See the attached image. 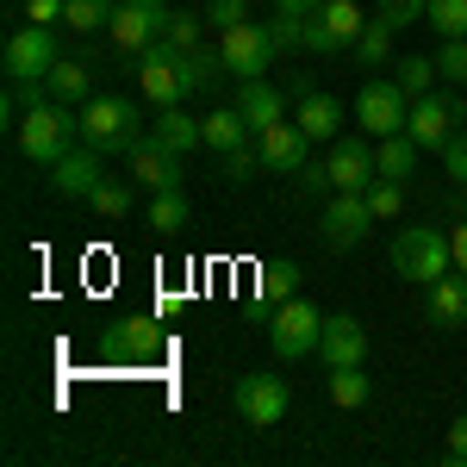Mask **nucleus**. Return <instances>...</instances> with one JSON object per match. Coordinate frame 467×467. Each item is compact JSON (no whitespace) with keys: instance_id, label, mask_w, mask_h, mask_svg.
Segmentation results:
<instances>
[{"instance_id":"1","label":"nucleus","mask_w":467,"mask_h":467,"mask_svg":"<svg viewBox=\"0 0 467 467\" xmlns=\"http://www.w3.org/2000/svg\"><path fill=\"white\" fill-rule=\"evenodd\" d=\"M13 138H19V150L32 156L37 169H57V162L81 144V119H75L63 100H50V94H44V100H37L19 125H13Z\"/></svg>"},{"instance_id":"2","label":"nucleus","mask_w":467,"mask_h":467,"mask_svg":"<svg viewBox=\"0 0 467 467\" xmlns=\"http://www.w3.org/2000/svg\"><path fill=\"white\" fill-rule=\"evenodd\" d=\"M81 119V144H94L100 156H131L138 150V100H125V94H94L88 107H75Z\"/></svg>"},{"instance_id":"3","label":"nucleus","mask_w":467,"mask_h":467,"mask_svg":"<svg viewBox=\"0 0 467 467\" xmlns=\"http://www.w3.org/2000/svg\"><path fill=\"white\" fill-rule=\"evenodd\" d=\"M455 268V250H449V231H436V224H405L393 237V275L399 281H418V287H431Z\"/></svg>"},{"instance_id":"4","label":"nucleus","mask_w":467,"mask_h":467,"mask_svg":"<svg viewBox=\"0 0 467 467\" xmlns=\"http://www.w3.org/2000/svg\"><path fill=\"white\" fill-rule=\"evenodd\" d=\"M218 57H224V69L237 75V81H255V75L275 69L281 37H275V26H262V19H244V26L218 32Z\"/></svg>"},{"instance_id":"5","label":"nucleus","mask_w":467,"mask_h":467,"mask_svg":"<svg viewBox=\"0 0 467 467\" xmlns=\"http://www.w3.org/2000/svg\"><path fill=\"white\" fill-rule=\"evenodd\" d=\"M405 119H411V94L399 88L393 75L361 81V94H356V125L368 131V138H393V131H405Z\"/></svg>"},{"instance_id":"6","label":"nucleus","mask_w":467,"mask_h":467,"mask_svg":"<svg viewBox=\"0 0 467 467\" xmlns=\"http://www.w3.org/2000/svg\"><path fill=\"white\" fill-rule=\"evenodd\" d=\"M467 119V100L462 88H436V94H424V100H411V119H405V131L418 138V150H442L455 131H462Z\"/></svg>"},{"instance_id":"7","label":"nucleus","mask_w":467,"mask_h":467,"mask_svg":"<svg viewBox=\"0 0 467 467\" xmlns=\"http://www.w3.org/2000/svg\"><path fill=\"white\" fill-rule=\"evenodd\" d=\"M318 337H324V312L312 306V299H287V306L268 312V343H275V356H281V361L312 356Z\"/></svg>"},{"instance_id":"8","label":"nucleus","mask_w":467,"mask_h":467,"mask_svg":"<svg viewBox=\"0 0 467 467\" xmlns=\"http://www.w3.org/2000/svg\"><path fill=\"white\" fill-rule=\"evenodd\" d=\"M162 349V324L156 318H112L100 330V361L107 368H144Z\"/></svg>"},{"instance_id":"9","label":"nucleus","mask_w":467,"mask_h":467,"mask_svg":"<svg viewBox=\"0 0 467 467\" xmlns=\"http://www.w3.org/2000/svg\"><path fill=\"white\" fill-rule=\"evenodd\" d=\"M361 6L356 0H324L318 13L306 19V50L312 57H337V50H356V37H361Z\"/></svg>"},{"instance_id":"10","label":"nucleus","mask_w":467,"mask_h":467,"mask_svg":"<svg viewBox=\"0 0 467 467\" xmlns=\"http://www.w3.org/2000/svg\"><path fill=\"white\" fill-rule=\"evenodd\" d=\"M138 94H144L150 107H181L187 100V81H181V50L175 44H150L138 50Z\"/></svg>"},{"instance_id":"11","label":"nucleus","mask_w":467,"mask_h":467,"mask_svg":"<svg viewBox=\"0 0 467 467\" xmlns=\"http://www.w3.org/2000/svg\"><path fill=\"white\" fill-rule=\"evenodd\" d=\"M162 32H169V6H162V0H119V13H112V26H107V37L125 57L150 50Z\"/></svg>"},{"instance_id":"12","label":"nucleus","mask_w":467,"mask_h":467,"mask_svg":"<svg viewBox=\"0 0 467 467\" xmlns=\"http://www.w3.org/2000/svg\"><path fill=\"white\" fill-rule=\"evenodd\" d=\"M0 63H6V81H44L63 57H57L50 26H19V32L6 37V57H0Z\"/></svg>"},{"instance_id":"13","label":"nucleus","mask_w":467,"mask_h":467,"mask_svg":"<svg viewBox=\"0 0 467 467\" xmlns=\"http://www.w3.org/2000/svg\"><path fill=\"white\" fill-rule=\"evenodd\" d=\"M231 399H237V418L255 424V431H268V424H281V418H287V380H281V374H268V368L244 374Z\"/></svg>"},{"instance_id":"14","label":"nucleus","mask_w":467,"mask_h":467,"mask_svg":"<svg viewBox=\"0 0 467 467\" xmlns=\"http://www.w3.org/2000/svg\"><path fill=\"white\" fill-rule=\"evenodd\" d=\"M324 175H330V193H368V181L380 175L374 169V144L368 138H337L330 156H324Z\"/></svg>"},{"instance_id":"15","label":"nucleus","mask_w":467,"mask_h":467,"mask_svg":"<svg viewBox=\"0 0 467 467\" xmlns=\"http://www.w3.org/2000/svg\"><path fill=\"white\" fill-rule=\"evenodd\" d=\"M324 244L330 250H356L361 237L374 231V213H368V193H337L330 206H324Z\"/></svg>"},{"instance_id":"16","label":"nucleus","mask_w":467,"mask_h":467,"mask_svg":"<svg viewBox=\"0 0 467 467\" xmlns=\"http://www.w3.org/2000/svg\"><path fill=\"white\" fill-rule=\"evenodd\" d=\"M255 150H262V169L299 175V169H306V156H312V138L299 131V119H281V125H268V131L255 138Z\"/></svg>"},{"instance_id":"17","label":"nucleus","mask_w":467,"mask_h":467,"mask_svg":"<svg viewBox=\"0 0 467 467\" xmlns=\"http://www.w3.org/2000/svg\"><path fill=\"white\" fill-rule=\"evenodd\" d=\"M187 156H175L169 144H156V138H138V150H131V175H138V187H150V193H162V187H187V169H181Z\"/></svg>"},{"instance_id":"18","label":"nucleus","mask_w":467,"mask_h":467,"mask_svg":"<svg viewBox=\"0 0 467 467\" xmlns=\"http://www.w3.org/2000/svg\"><path fill=\"white\" fill-rule=\"evenodd\" d=\"M107 181V169H100V150L94 144H75L57 169H50V187L63 193V200H94V187Z\"/></svg>"},{"instance_id":"19","label":"nucleus","mask_w":467,"mask_h":467,"mask_svg":"<svg viewBox=\"0 0 467 467\" xmlns=\"http://www.w3.org/2000/svg\"><path fill=\"white\" fill-rule=\"evenodd\" d=\"M318 356H324V368H361L368 361V330H361V318H349V312L324 318Z\"/></svg>"},{"instance_id":"20","label":"nucleus","mask_w":467,"mask_h":467,"mask_svg":"<svg viewBox=\"0 0 467 467\" xmlns=\"http://www.w3.org/2000/svg\"><path fill=\"white\" fill-rule=\"evenodd\" d=\"M424 318H431L436 330H462L467 324V275L462 268H449L442 281L424 287Z\"/></svg>"},{"instance_id":"21","label":"nucleus","mask_w":467,"mask_h":467,"mask_svg":"<svg viewBox=\"0 0 467 467\" xmlns=\"http://www.w3.org/2000/svg\"><path fill=\"white\" fill-rule=\"evenodd\" d=\"M206 150H213L218 162H231V156H250V150H255L250 119H244L237 107H218V112H206Z\"/></svg>"},{"instance_id":"22","label":"nucleus","mask_w":467,"mask_h":467,"mask_svg":"<svg viewBox=\"0 0 467 467\" xmlns=\"http://www.w3.org/2000/svg\"><path fill=\"white\" fill-rule=\"evenodd\" d=\"M237 112L250 119V131L262 138L268 125H281V119H287V94H281V88H268V75H255V81L237 88Z\"/></svg>"},{"instance_id":"23","label":"nucleus","mask_w":467,"mask_h":467,"mask_svg":"<svg viewBox=\"0 0 467 467\" xmlns=\"http://www.w3.org/2000/svg\"><path fill=\"white\" fill-rule=\"evenodd\" d=\"M293 119H299V131L312 138V144H337V125H343V100L337 94H306L299 107H293Z\"/></svg>"},{"instance_id":"24","label":"nucleus","mask_w":467,"mask_h":467,"mask_svg":"<svg viewBox=\"0 0 467 467\" xmlns=\"http://www.w3.org/2000/svg\"><path fill=\"white\" fill-rule=\"evenodd\" d=\"M156 144H169L175 156H187L193 144H206V119H187V107H156Z\"/></svg>"},{"instance_id":"25","label":"nucleus","mask_w":467,"mask_h":467,"mask_svg":"<svg viewBox=\"0 0 467 467\" xmlns=\"http://www.w3.org/2000/svg\"><path fill=\"white\" fill-rule=\"evenodd\" d=\"M418 156H424V150H418V138H411V131H393V138H374V169H380L387 181H405L411 169H418Z\"/></svg>"},{"instance_id":"26","label":"nucleus","mask_w":467,"mask_h":467,"mask_svg":"<svg viewBox=\"0 0 467 467\" xmlns=\"http://www.w3.org/2000/svg\"><path fill=\"white\" fill-rule=\"evenodd\" d=\"M44 88H50V100H63V107H88V100H94V69H88V63H57V69L44 75Z\"/></svg>"},{"instance_id":"27","label":"nucleus","mask_w":467,"mask_h":467,"mask_svg":"<svg viewBox=\"0 0 467 467\" xmlns=\"http://www.w3.org/2000/svg\"><path fill=\"white\" fill-rule=\"evenodd\" d=\"M144 218L162 231V237H181V231H187V218H193V206H187V187H162V193H150Z\"/></svg>"},{"instance_id":"28","label":"nucleus","mask_w":467,"mask_h":467,"mask_svg":"<svg viewBox=\"0 0 467 467\" xmlns=\"http://www.w3.org/2000/svg\"><path fill=\"white\" fill-rule=\"evenodd\" d=\"M255 293H262V306H268V312H275V306H287V299H299V262H262Z\"/></svg>"},{"instance_id":"29","label":"nucleus","mask_w":467,"mask_h":467,"mask_svg":"<svg viewBox=\"0 0 467 467\" xmlns=\"http://www.w3.org/2000/svg\"><path fill=\"white\" fill-rule=\"evenodd\" d=\"M393 81L411 94V100H424V94H436L442 69H436V57H399V63H393Z\"/></svg>"},{"instance_id":"30","label":"nucleus","mask_w":467,"mask_h":467,"mask_svg":"<svg viewBox=\"0 0 467 467\" xmlns=\"http://www.w3.org/2000/svg\"><path fill=\"white\" fill-rule=\"evenodd\" d=\"M393 26H387V19H368V26H361V37H356V63L361 69H380V63H387V57H393Z\"/></svg>"},{"instance_id":"31","label":"nucleus","mask_w":467,"mask_h":467,"mask_svg":"<svg viewBox=\"0 0 467 467\" xmlns=\"http://www.w3.org/2000/svg\"><path fill=\"white\" fill-rule=\"evenodd\" d=\"M218 69H224V57L218 50H181V81H187V94H200V88H213L218 81Z\"/></svg>"},{"instance_id":"32","label":"nucleus","mask_w":467,"mask_h":467,"mask_svg":"<svg viewBox=\"0 0 467 467\" xmlns=\"http://www.w3.org/2000/svg\"><path fill=\"white\" fill-rule=\"evenodd\" d=\"M112 13H119V0H69L63 6V19H69L75 32H107Z\"/></svg>"},{"instance_id":"33","label":"nucleus","mask_w":467,"mask_h":467,"mask_svg":"<svg viewBox=\"0 0 467 467\" xmlns=\"http://www.w3.org/2000/svg\"><path fill=\"white\" fill-rule=\"evenodd\" d=\"M330 399H337L343 411H361V405H368V374H361V368H330Z\"/></svg>"},{"instance_id":"34","label":"nucleus","mask_w":467,"mask_h":467,"mask_svg":"<svg viewBox=\"0 0 467 467\" xmlns=\"http://www.w3.org/2000/svg\"><path fill=\"white\" fill-rule=\"evenodd\" d=\"M368 213H374V218H399V213H405V181L374 175V181H368Z\"/></svg>"},{"instance_id":"35","label":"nucleus","mask_w":467,"mask_h":467,"mask_svg":"<svg viewBox=\"0 0 467 467\" xmlns=\"http://www.w3.org/2000/svg\"><path fill=\"white\" fill-rule=\"evenodd\" d=\"M88 206H94V213H100V218H125V213H131V206H138V193H131L125 181H100Z\"/></svg>"},{"instance_id":"36","label":"nucleus","mask_w":467,"mask_h":467,"mask_svg":"<svg viewBox=\"0 0 467 467\" xmlns=\"http://www.w3.org/2000/svg\"><path fill=\"white\" fill-rule=\"evenodd\" d=\"M162 44H175V50H200V44H206V13H200V19H193V13H169Z\"/></svg>"},{"instance_id":"37","label":"nucleus","mask_w":467,"mask_h":467,"mask_svg":"<svg viewBox=\"0 0 467 467\" xmlns=\"http://www.w3.org/2000/svg\"><path fill=\"white\" fill-rule=\"evenodd\" d=\"M424 26H436L442 37H467V0H431Z\"/></svg>"},{"instance_id":"38","label":"nucleus","mask_w":467,"mask_h":467,"mask_svg":"<svg viewBox=\"0 0 467 467\" xmlns=\"http://www.w3.org/2000/svg\"><path fill=\"white\" fill-rule=\"evenodd\" d=\"M436 69H442V81H449V88H467V37H442Z\"/></svg>"},{"instance_id":"39","label":"nucleus","mask_w":467,"mask_h":467,"mask_svg":"<svg viewBox=\"0 0 467 467\" xmlns=\"http://www.w3.org/2000/svg\"><path fill=\"white\" fill-rule=\"evenodd\" d=\"M424 13H431V0H380V19L405 32V26H424Z\"/></svg>"},{"instance_id":"40","label":"nucleus","mask_w":467,"mask_h":467,"mask_svg":"<svg viewBox=\"0 0 467 467\" xmlns=\"http://www.w3.org/2000/svg\"><path fill=\"white\" fill-rule=\"evenodd\" d=\"M250 19V0H206V26L213 32H231V26H244Z\"/></svg>"},{"instance_id":"41","label":"nucleus","mask_w":467,"mask_h":467,"mask_svg":"<svg viewBox=\"0 0 467 467\" xmlns=\"http://www.w3.org/2000/svg\"><path fill=\"white\" fill-rule=\"evenodd\" d=\"M436 156H442L449 181H462V187H467V125H462V131H455V138H449L442 150H436Z\"/></svg>"},{"instance_id":"42","label":"nucleus","mask_w":467,"mask_h":467,"mask_svg":"<svg viewBox=\"0 0 467 467\" xmlns=\"http://www.w3.org/2000/svg\"><path fill=\"white\" fill-rule=\"evenodd\" d=\"M442 467H467V411L449 424V442H442Z\"/></svg>"},{"instance_id":"43","label":"nucleus","mask_w":467,"mask_h":467,"mask_svg":"<svg viewBox=\"0 0 467 467\" xmlns=\"http://www.w3.org/2000/svg\"><path fill=\"white\" fill-rule=\"evenodd\" d=\"M63 6H69V0H26V19H32V26H57Z\"/></svg>"},{"instance_id":"44","label":"nucleus","mask_w":467,"mask_h":467,"mask_svg":"<svg viewBox=\"0 0 467 467\" xmlns=\"http://www.w3.org/2000/svg\"><path fill=\"white\" fill-rule=\"evenodd\" d=\"M324 0H275V13H287V19H312Z\"/></svg>"},{"instance_id":"45","label":"nucleus","mask_w":467,"mask_h":467,"mask_svg":"<svg viewBox=\"0 0 467 467\" xmlns=\"http://www.w3.org/2000/svg\"><path fill=\"white\" fill-rule=\"evenodd\" d=\"M449 250H455V268L467 275V218L455 224V231H449Z\"/></svg>"}]
</instances>
